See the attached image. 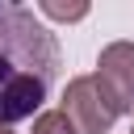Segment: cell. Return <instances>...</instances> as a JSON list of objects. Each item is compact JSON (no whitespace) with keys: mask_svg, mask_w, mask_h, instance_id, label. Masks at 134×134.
I'll list each match as a JSON object with an SVG mask.
<instances>
[{"mask_svg":"<svg viewBox=\"0 0 134 134\" xmlns=\"http://www.w3.org/2000/svg\"><path fill=\"white\" fill-rule=\"evenodd\" d=\"M59 75V38L25 4L0 0V126H17L42 109Z\"/></svg>","mask_w":134,"mask_h":134,"instance_id":"obj_1","label":"cell"},{"mask_svg":"<svg viewBox=\"0 0 134 134\" xmlns=\"http://www.w3.org/2000/svg\"><path fill=\"white\" fill-rule=\"evenodd\" d=\"M59 113L71 121L75 134H109L113 121H117V105H113V96L100 88L96 75H75V80L67 84V92H63Z\"/></svg>","mask_w":134,"mask_h":134,"instance_id":"obj_2","label":"cell"},{"mask_svg":"<svg viewBox=\"0 0 134 134\" xmlns=\"http://www.w3.org/2000/svg\"><path fill=\"white\" fill-rule=\"evenodd\" d=\"M96 80L113 96L117 113H134V42H109L96 59Z\"/></svg>","mask_w":134,"mask_h":134,"instance_id":"obj_3","label":"cell"},{"mask_svg":"<svg viewBox=\"0 0 134 134\" xmlns=\"http://www.w3.org/2000/svg\"><path fill=\"white\" fill-rule=\"evenodd\" d=\"M38 13H42V17H50V21H80V17H88V4H84V0H75V4L42 0V4H38Z\"/></svg>","mask_w":134,"mask_h":134,"instance_id":"obj_4","label":"cell"},{"mask_svg":"<svg viewBox=\"0 0 134 134\" xmlns=\"http://www.w3.org/2000/svg\"><path fill=\"white\" fill-rule=\"evenodd\" d=\"M34 134H75V130H71V121L59 109H46V113L34 117Z\"/></svg>","mask_w":134,"mask_h":134,"instance_id":"obj_5","label":"cell"},{"mask_svg":"<svg viewBox=\"0 0 134 134\" xmlns=\"http://www.w3.org/2000/svg\"><path fill=\"white\" fill-rule=\"evenodd\" d=\"M0 134H13V130H4V126H0Z\"/></svg>","mask_w":134,"mask_h":134,"instance_id":"obj_6","label":"cell"},{"mask_svg":"<svg viewBox=\"0 0 134 134\" xmlns=\"http://www.w3.org/2000/svg\"><path fill=\"white\" fill-rule=\"evenodd\" d=\"M130 134H134V126H130Z\"/></svg>","mask_w":134,"mask_h":134,"instance_id":"obj_7","label":"cell"}]
</instances>
